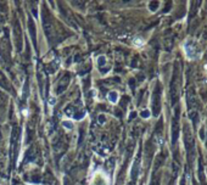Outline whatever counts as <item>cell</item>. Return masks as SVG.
<instances>
[{
  "label": "cell",
  "mask_w": 207,
  "mask_h": 185,
  "mask_svg": "<svg viewBox=\"0 0 207 185\" xmlns=\"http://www.w3.org/2000/svg\"><path fill=\"white\" fill-rule=\"evenodd\" d=\"M55 102H56V100H55L54 98H51V99L49 100V104H50V105H55Z\"/></svg>",
  "instance_id": "obj_8"
},
{
  "label": "cell",
  "mask_w": 207,
  "mask_h": 185,
  "mask_svg": "<svg viewBox=\"0 0 207 185\" xmlns=\"http://www.w3.org/2000/svg\"><path fill=\"white\" fill-rule=\"evenodd\" d=\"M107 99H108V101H111L112 104H116V102L118 101V93L117 91H110L108 95H107Z\"/></svg>",
  "instance_id": "obj_3"
},
{
  "label": "cell",
  "mask_w": 207,
  "mask_h": 185,
  "mask_svg": "<svg viewBox=\"0 0 207 185\" xmlns=\"http://www.w3.org/2000/svg\"><path fill=\"white\" fill-rule=\"evenodd\" d=\"M133 43H134L135 46L139 47V46H143V45H144V40H141V39H134Z\"/></svg>",
  "instance_id": "obj_5"
},
{
  "label": "cell",
  "mask_w": 207,
  "mask_h": 185,
  "mask_svg": "<svg viewBox=\"0 0 207 185\" xmlns=\"http://www.w3.org/2000/svg\"><path fill=\"white\" fill-rule=\"evenodd\" d=\"M141 117H143V118H149V117H150V112L145 110V111L141 112Z\"/></svg>",
  "instance_id": "obj_7"
},
{
  "label": "cell",
  "mask_w": 207,
  "mask_h": 185,
  "mask_svg": "<svg viewBox=\"0 0 207 185\" xmlns=\"http://www.w3.org/2000/svg\"><path fill=\"white\" fill-rule=\"evenodd\" d=\"M105 61H106L105 57H104V56H100V57L98 59V65H99V66H102L104 64H105Z\"/></svg>",
  "instance_id": "obj_6"
},
{
  "label": "cell",
  "mask_w": 207,
  "mask_h": 185,
  "mask_svg": "<svg viewBox=\"0 0 207 185\" xmlns=\"http://www.w3.org/2000/svg\"><path fill=\"white\" fill-rule=\"evenodd\" d=\"M184 51L186 54V56L188 59H191V60H195L197 59V56L200 55V51L196 46V42L195 40H191V39H188L184 44Z\"/></svg>",
  "instance_id": "obj_1"
},
{
  "label": "cell",
  "mask_w": 207,
  "mask_h": 185,
  "mask_svg": "<svg viewBox=\"0 0 207 185\" xmlns=\"http://www.w3.org/2000/svg\"><path fill=\"white\" fill-rule=\"evenodd\" d=\"M110 179L106 175V173L101 172V170H98L95 172L93 178H92V185H108Z\"/></svg>",
  "instance_id": "obj_2"
},
{
  "label": "cell",
  "mask_w": 207,
  "mask_h": 185,
  "mask_svg": "<svg viewBox=\"0 0 207 185\" xmlns=\"http://www.w3.org/2000/svg\"><path fill=\"white\" fill-rule=\"evenodd\" d=\"M205 68H206V72H207V65H206V66H205Z\"/></svg>",
  "instance_id": "obj_9"
},
{
  "label": "cell",
  "mask_w": 207,
  "mask_h": 185,
  "mask_svg": "<svg viewBox=\"0 0 207 185\" xmlns=\"http://www.w3.org/2000/svg\"><path fill=\"white\" fill-rule=\"evenodd\" d=\"M62 126H64L66 129H70V131H71V129L73 128V123L71 121H64V122H62Z\"/></svg>",
  "instance_id": "obj_4"
}]
</instances>
